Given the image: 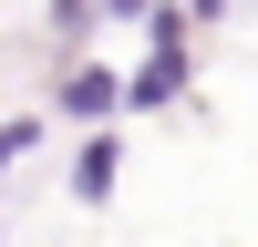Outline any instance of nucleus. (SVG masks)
Here are the masks:
<instances>
[{
    "mask_svg": "<svg viewBox=\"0 0 258 247\" xmlns=\"http://www.w3.org/2000/svg\"><path fill=\"white\" fill-rule=\"evenodd\" d=\"M135 31H145V52L124 62V124L135 113H186V93H197V21L176 0H155Z\"/></svg>",
    "mask_w": 258,
    "mask_h": 247,
    "instance_id": "f257e3e1",
    "label": "nucleus"
},
{
    "mask_svg": "<svg viewBox=\"0 0 258 247\" xmlns=\"http://www.w3.org/2000/svg\"><path fill=\"white\" fill-rule=\"evenodd\" d=\"M41 113L52 124H124V62L114 52H62L52 62V82H41Z\"/></svg>",
    "mask_w": 258,
    "mask_h": 247,
    "instance_id": "f03ea898",
    "label": "nucleus"
},
{
    "mask_svg": "<svg viewBox=\"0 0 258 247\" xmlns=\"http://www.w3.org/2000/svg\"><path fill=\"white\" fill-rule=\"evenodd\" d=\"M62 196H73L83 216H103V206L124 196V124H83V134H73V165H62Z\"/></svg>",
    "mask_w": 258,
    "mask_h": 247,
    "instance_id": "7ed1b4c3",
    "label": "nucleus"
},
{
    "mask_svg": "<svg viewBox=\"0 0 258 247\" xmlns=\"http://www.w3.org/2000/svg\"><path fill=\"white\" fill-rule=\"evenodd\" d=\"M41 31H52L62 52H83V41L103 31V0H41Z\"/></svg>",
    "mask_w": 258,
    "mask_h": 247,
    "instance_id": "20e7f679",
    "label": "nucleus"
},
{
    "mask_svg": "<svg viewBox=\"0 0 258 247\" xmlns=\"http://www.w3.org/2000/svg\"><path fill=\"white\" fill-rule=\"evenodd\" d=\"M41 134H52V113H41V103H31V113H0V185L21 175V155H41Z\"/></svg>",
    "mask_w": 258,
    "mask_h": 247,
    "instance_id": "39448f33",
    "label": "nucleus"
},
{
    "mask_svg": "<svg viewBox=\"0 0 258 247\" xmlns=\"http://www.w3.org/2000/svg\"><path fill=\"white\" fill-rule=\"evenodd\" d=\"M176 11H186V21H197V31H217V21H227V11H238V0H176Z\"/></svg>",
    "mask_w": 258,
    "mask_h": 247,
    "instance_id": "423d86ee",
    "label": "nucleus"
},
{
    "mask_svg": "<svg viewBox=\"0 0 258 247\" xmlns=\"http://www.w3.org/2000/svg\"><path fill=\"white\" fill-rule=\"evenodd\" d=\"M0 247H11V226H0Z\"/></svg>",
    "mask_w": 258,
    "mask_h": 247,
    "instance_id": "0eeeda50",
    "label": "nucleus"
}]
</instances>
